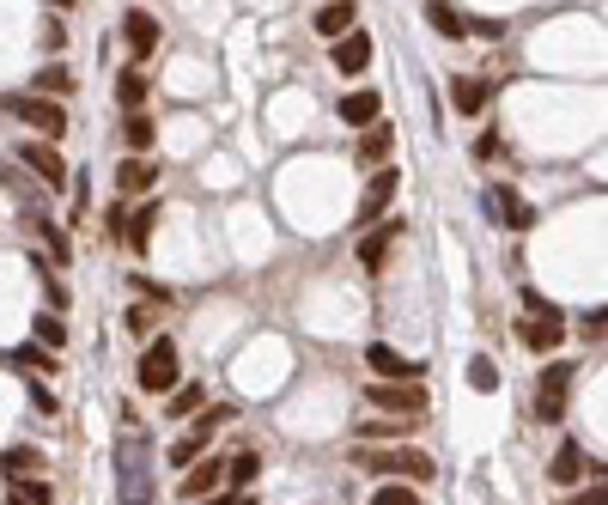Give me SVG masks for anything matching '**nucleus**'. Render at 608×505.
Wrapping results in <instances>:
<instances>
[{
	"mask_svg": "<svg viewBox=\"0 0 608 505\" xmlns=\"http://www.w3.org/2000/svg\"><path fill=\"white\" fill-rule=\"evenodd\" d=\"M207 505H250L244 493H225V499H207Z\"/></svg>",
	"mask_w": 608,
	"mask_h": 505,
	"instance_id": "ea45409f",
	"label": "nucleus"
},
{
	"mask_svg": "<svg viewBox=\"0 0 608 505\" xmlns=\"http://www.w3.org/2000/svg\"><path fill=\"white\" fill-rule=\"evenodd\" d=\"M487 98H493V86H487V80H463V86H456V110H463V116H481V110H487Z\"/></svg>",
	"mask_w": 608,
	"mask_h": 505,
	"instance_id": "b1692460",
	"label": "nucleus"
},
{
	"mask_svg": "<svg viewBox=\"0 0 608 505\" xmlns=\"http://www.w3.org/2000/svg\"><path fill=\"white\" fill-rule=\"evenodd\" d=\"M560 335H566L560 311H548V317H529V323H523V341L536 347V353H554V347H560Z\"/></svg>",
	"mask_w": 608,
	"mask_h": 505,
	"instance_id": "4468645a",
	"label": "nucleus"
},
{
	"mask_svg": "<svg viewBox=\"0 0 608 505\" xmlns=\"http://www.w3.org/2000/svg\"><path fill=\"white\" fill-rule=\"evenodd\" d=\"M548 475H554L560 487H572V481L584 475V451H578V445H560V457H554V469H548Z\"/></svg>",
	"mask_w": 608,
	"mask_h": 505,
	"instance_id": "a878e982",
	"label": "nucleus"
},
{
	"mask_svg": "<svg viewBox=\"0 0 608 505\" xmlns=\"http://www.w3.org/2000/svg\"><path fill=\"white\" fill-rule=\"evenodd\" d=\"M43 238H49V250H55V256L67 262V232H55V226H43Z\"/></svg>",
	"mask_w": 608,
	"mask_h": 505,
	"instance_id": "4c0bfd02",
	"label": "nucleus"
},
{
	"mask_svg": "<svg viewBox=\"0 0 608 505\" xmlns=\"http://www.w3.org/2000/svg\"><path fill=\"white\" fill-rule=\"evenodd\" d=\"M19 159H25V165H31V171H37L49 189H61V183H67V165H61V153L49 147V140H25V147H19Z\"/></svg>",
	"mask_w": 608,
	"mask_h": 505,
	"instance_id": "9b49d317",
	"label": "nucleus"
},
{
	"mask_svg": "<svg viewBox=\"0 0 608 505\" xmlns=\"http://www.w3.org/2000/svg\"><path fill=\"white\" fill-rule=\"evenodd\" d=\"M396 189H402V171H377V177L359 189V220H384L390 201H396Z\"/></svg>",
	"mask_w": 608,
	"mask_h": 505,
	"instance_id": "1a4fd4ad",
	"label": "nucleus"
},
{
	"mask_svg": "<svg viewBox=\"0 0 608 505\" xmlns=\"http://www.w3.org/2000/svg\"><path fill=\"white\" fill-rule=\"evenodd\" d=\"M371 402L384 414H402V420H426V390L420 384H377Z\"/></svg>",
	"mask_w": 608,
	"mask_h": 505,
	"instance_id": "6e6552de",
	"label": "nucleus"
},
{
	"mask_svg": "<svg viewBox=\"0 0 608 505\" xmlns=\"http://www.w3.org/2000/svg\"><path fill=\"white\" fill-rule=\"evenodd\" d=\"M256 475H262V457H256V451H238L232 463H225V481H232L238 493H244V487H250Z\"/></svg>",
	"mask_w": 608,
	"mask_h": 505,
	"instance_id": "393cba45",
	"label": "nucleus"
},
{
	"mask_svg": "<svg viewBox=\"0 0 608 505\" xmlns=\"http://www.w3.org/2000/svg\"><path fill=\"white\" fill-rule=\"evenodd\" d=\"M469 384H475V390H493V384H499L493 359H469Z\"/></svg>",
	"mask_w": 608,
	"mask_h": 505,
	"instance_id": "72a5a7b5",
	"label": "nucleus"
},
{
	"mask_svg": "<svg viewBox=\"0 0 608 505\" xmlns=\"http://www.w3.org/2000/svg\"><path fill=\"white\" fill-rule=\"evenodd\" d=\"M37 469H43V451H37V445H19V451L0 457V475H7V481H25V475H37Z\"/></svg>",
	"mask_w": 608,
	"mask_h": 505,
	"instance_id": "6ab92c4d",
	"label": "nucleus"
},
{
	"mask_svg": "<svg viewBox=\"0 0 608 505\" xmlns=\"http://www.w3.org/2000/svg\"><path fill=\"white\" fill-rule=\"evenodd\" d=\"M13 366H31V372H61V366H55V353H49V347H37V341L13 347Z\"/></svg>",
	"mask_w": 608,
	"mask_h": 505,
	"instance_id": "bb28decb",
	"label": "nucleus"
},
{
	"mask_svg": "<svg viewBox=\"0 0 608 505\" xmlns=\"http://www.w3.org/2000/svg\"><path fill=\"white\" fill-rule=\"evenodd\" d=\"M487 213H493L499 226H511V232H529V226H536V207H529L517 189H505V183L487 189Z\"/></svg>",
	"mask_w": 608,
	"mask_h": 505,
	"instance_id": "0eeeda50",
	"label": "nucleus"
},
{
	"mask_svg": "<svg viewBox=\"0 0 608 505\" xmlns=\"http://www.w3.org/2000/svg\"><path fill=\"white\" fill-rule=\"evenodd\" d=\"M396 238H402V220H390L384 232H371V238L359 244V262H365V268L377 274V268H384V262H390V250H396Z\"/></svg>",
	"mask_w": 608,
	"mask_h": 505,
	"instance_id": "ddd939ff",
	"label": "nucleus"
},
{
	"mask_svg": "<svg viewBox=\"0 0 608 505\" xmlns=\"http://www.w3.org/2000/svg\"><path fill=\"white\" fill-rule=\"evenodd\" d=\"M37 347H67V323L61 317H37Z\"/></svg>",
	"mask_w": 608,
	"mask_h": 505,
	"instance_id": "7c9ffc66",
	"label": "nucleus"
},
{
	"mask_svg": "<svg viewBox=\"0 0 608 505\" xmlns=\"http://www.w3.org/2000/svg\"><path fill=\"white\" fill-rule=\"evenodd\" d=\"M365 366L384 378V384H420V359H408V353H396V347H384V341L365 347Z\"/></svg>",
	"mask_w": 608,
	"mask_h": 505,
	"instance_id": "39448f33",
	"label": "nucleus"
},
{
	"mask_svg": "<svg viewBox=\"0 0 608 505\" xmlns=\"http://www.w3.org/2000/svg\"><path fill=\"white\" fill-rule=\"evenodd\" d=\"M122 31H128V49H134V55H152V49H159V19H152V13H128Z\"/></svg>",
	"mask_w": 608,
	"mask_h": 505,
	"instance_id": "f3484780",
	"label": "nucleus"
},
{
	"mask_svg": "<svg viewBox=\"0 0 608 505\" xmlns=\"http://www.w3.org/2000/svg\"><path fill=\"white\" fill-rule=\"evenodd\" d=\"M225 420H232V408H207V414H201V420H195V426L183 432V439L171 445V463H195V457H201V451L213 445V432H219Z\"/></svg>",
	"mask_w": 608,
	"mask_h": 505,
	"instance_id": "423d86ee",
	"label": "nucleus"
},
{
	"mask_svg": "<svg viewBox=\"0 0 608 505\" xmlns=\"http://www.w3.org/2000/svg\"><path fill=\"white\" fill-rule=\"evenodd\" d=\"M371 475H408V481H432V457L426 451H359L353 457Z\"/></svg>",
	"mask_w": 608,
	"mask_h": 505,
	"instance_id": "7ed1b4c3",
	"label": "nucleus"
},
{
	"mask_svg": "<svg viewBox=\"0 0 608 505\" xmlns=\"http://www.w3.org/2000/svg\"><path fill=\"white\" fill-rule=\"evenodd\" d=\"M365 61H371V37H365V31H347V37H335V67H341V74H359Z\"/></svg>",
	"mask_w": 608,
	"mask_h": 505,
	"instance_id": "2eb2a0df",
	"label": "nucleus"
},
{
	"mask_svg": "<svg viewBox=\"0 0 608 505\" xmlns=\"http://www.w3.org/2000/svg\"><path fill=\"white\" fill-rule=\"evenodd\" d=\"M49 7H73V0H49Z\"/></svg>",
	"mask_w": 608,
	"mask_h": 505,
	"instance_id": "a19ab883",
	"label": "nucleus"
},
{
	"mask_svg": "<svg viewBox=\"0 0 608 505\" xmlns=\"http://www.w3.org/2000/svg\"><path fill=\"white\" fill-rule=\"evenodd\" d=\"M116 183H122L128 195H140V189H152V183H159V171H152V165H146V159L134 153V159H128V165L116 171Z\"/></svg>",
	"mask_w": 608,
	"mask_h": 505,
	"instance_id": "4be33fe9",
	"label": "nucleus"
},
{
	"mask_svg": "<svg viewBox=\"0 0 608 505\" xmlns=\"http://www.w3.org/2000/svg\"><path fill=\"white\" fill-rule=\"evenodd\" d=\"M390 147H396V128H390V122H371V128L359 134V147H353V153H359V165H384Z\"/></svg>",
	"mask_w": 608,
	"mask_h": 505,
	"instance_id": "f8f14e48",
	"label": "nucleus"
},
{
	"mask_svg": "<svg viewBox=\"0 0 608 505\" xmlns=\"http://www.w3.org/2000/svg\"><path fill=\"white\" fill-rule=\"evenodd\" d=\"M128 329H134V335H152V329H159V311H152V305H134V311H128Z\"/></svg>",
	"mask_w": 608,
	"mask_h": 505,
	"instance_id": "f704fd0d",
	"label": "nucleus"
},
{
	"mask_svg": "<svg viewBox=\"0 0 608 505\" xmlns=\"http://www.w3.org/2000/svg\"><path fill=\"white\" fill-rule=\"evenodd\" d=\"M219 481H225V463L207 457V469H189V475H183V499H207Z\"/></svg>",
	"mask_w": 608,
	"mask_h": 505,
	"instance_id": "412c9836",
	"label": "nucleus"
},
{
	"mask_svg": "<svg viewBox=\"0 0 608 505\" xmlns=\"http://www.w3.org/2000/svg\"><path fill=\"white\" fill-rule=\"evenodd\" d=\"M55 92H61V98L73 92V74H67V67H43V74H37V98H55Z\"/></svg>",
	"mask_w": 608,
	"mask_h": 505,
	"instance_id": "c85d7f7f",
	"label": "nucleus"
},
{
	"mask_svg": "<svg viewBox=\"0 0 608 505\" xmlns=\"http://www.w3.org/2000/svg\"><path fill=\"white\" fill-rule=\"evenodd\" d=\"M122 505H152L146 499V475H152V457H146V439H140V432H128V439H122Z\"/></svg>",
	"mask_w": 608,
	"mask_h": 505,
	"instance_id": "f03ea898",
	"label": "nucleus"
},
{
	"mask_svg": "<svg viewBox=\"0 0 608 505\" xmlns=\"http://www.w3.org/2000/svg\"><path fill=\"white\" fill-rule=\"evenodd\" d=\"M377 110H384V98H377V92H347V98H341V122H347V128H371Z\"/></svg>",
	"mask_w": 608,
	"mask_h": 505,
	"instance_id": "dca6fc26",
	"label": "nucleus"
},
{
	"mask_svg": "<svg viewBox=\"0 0 608 505\" xmlns=\"http://www.w3.org/2000/svg\"><path fill=\"white\" fill-rule=\"evenodd\" d=\"M353 25H359V19H353V0H329V7L317 13V31H323V37H347Z\"/></svg>",
	"mask_w": 608,
	"mask_h": 505,
	"instance_id": "a211bd4d",
	"label": "nucleus"
},
{
	"mask_svg": "<svg viewBox=\"0 0 608 505\" xmlns=\"http://www.w3.org/2000/svg\"><path fill=\"white\" fill-rule=\"evenodd\" d=\"M566 390H572V366H548L542 372V390H536V414L542 420H560L566 414Z\"/></svg>",
	"mask_w": 608,
	"mask_h": 505,
	"instance_id": "9d476101",
	"label": "nucleus"
},
{
	"mask_svg": "<svg viewBox=\"0 0 608 505\" xmlns=\"http://www.w3.org/2000/svg\"><path fill=\"white\" fill-rule=\"evenodd\" d=\"M371 505H420V499H414V493H408V487H384V493H377V499H371Z\"/></svg>",
	"mask_w": 608,
	"mask_h": 505,
	"instance_id": "c9c22d12",
	"label": "nucleus"
},
{
	"mask_svg": "<svg viewBox=\"0 0 608 505\" xmlns=\"http://www.w3.org/2000/svg\"><path fill=\"white\" fill-rule=\"evenodd\" d=\"M152 220H159V201L134 207V213H128V226H122V238H128L134 250H146V244H152Z\"/></svg>",
	"mask_w": 608,
	"mask_h": 505,
	"instance_id": "aec40b11",
	"label": "nucleus"
},
{
	"mask_svg": "<svg viewBox=\"0 0 608 505\" xmlns=\"http://www.w3.org/2000/svg\"><path fill=\"white\" fill-rule=\"evenodd\" d=\"M572 505H602V481H596V487H590V493H578V499H572Z\"/></svg>",
	"mask_w": 608,
	"mask_h": 505,
	"instance_id": "58836bf2",
	"label": "nucleus"
},
{
	"mask_svg": "<svg viewBox=\"0 0 608 505\" xmlns=\"http://www.w3.org/2000/svg\"><path fill=\"white\" fill-rule=\"evenodd\" d=\"M7 110H13L19 122H31L43 140H55V134L67 128V116H61V104H55V98H31V92H19V98H7Z\"/></svg>",
	"mask_w": 608,
	"mask_h": 505,
	"instance_id": "20e7f679",
	"label": "nucleus"
},
{
	"mask_svg": "<svg viewBox=\"0 0 608 505\" xmlns=\"http://www.w3.org/2000/svg\"><path fill=\"white\" fill-rule=\"evenodd\" d=\"M426 19H432V31H444V37H469V19L456 13V7H444V0H432Z\"/></svg>",
	"mask_w": 608,
	"mask_h": 505,
	"instance_id": "5701e85b",
	"label": "nucleus"
},
{
	"mask_svg": "<svg viewBox=\"0 0 608 505\" xmlns=\"http://www.w3.org/2000/svg\"><path fill=\"white\" fill-rule=\"evenodd\" d=\"M116 98H122L128 110H140V98H146V74H134V67H128V74L116 80Z\"/></svg>",
	"mask_w": 608,
	"mask_h": 505,
	"instance_id": "c756f323",
	"label": "nucleus"
},
{
	"mask_svg": "<svg viewBox=\"0 0 608 505\" xmlns=\"http://www.w3.org/2000/svg\"><path fill=\"white\" fill-rule=\"evenodd\" d=\"M13 505H19V499H13Z\"/></svg>",
	"mask_w": 608,
	"mask_h": 505,
	"instance_id": "79ce46f5",
	"label": "nucleus"
},
{
	"mask_svg": "<svg viewBox=\"0 0 608 505\" xmlns=\"http://www.w3.org/2000/svg\"><path fill=\"white\" fill-rule=\"evenodd\" d=\"M13 499L19 505H49V487L43 481H13Z\"/></svg>",
	"mask_w": 608,
	"mask_h": 505,
	"instance_id": "473e14b6",
	"label": "nucleus"
},
{
	"mask_svg": "<svg viewBox=\"0 0 608 505\" xmlns=\"http://www.w3.org/2000/svg\"><path fill=\"white\" fill-rule=\"evenodd\" d=\"M469 31H481L487 43H499V31H505V25H499V19H469Z\"/></svg>",
	"mask_w": 608,
	"mask_h": 505,
	"instance_id": "e433bc0d",
	"label": "nucleus"
},
{
	"mask_svg": "<svg viewBox=\"0 0 608 505\" xmlns=\"http://www.w3.org/2000/svg\"><path fill=\"white\" fill-rule=\"evenodd\" d=\"M122 134H128V147H134V153H146V147H152V134H159V128H152V116H140V110H134V116L122 122Z\"/></svg>",
	"mask_w": 608,
	"mask_h": 505,
	"instance_id": "cd10ccee",
	"label": "nucleus"
},
{
	"mask_svg": "<svg viewBox=\"0 0 608 505\" xmlns=\"http://www.w3.org/2000/svg\"><path fill=\"white\" fill-rule=\"evenodd\" d=\"M195 408H201V390H195V384H177V390H171V420H183V414H195Z\"/></svg>",
	"mask_w": 608,
	"mask_h": 505,
	"instance_id": "2f4dec72",
	"label": "nucleus"
},
{
	"mask_svg": "<svg viewBox=\"0 0 608 505\" xmlns=\"http://www.w3.org/2000/svg\"><path fill=\"white\" fill-rule=\"evenodd\" d=\"M140 390H152V396L177 390V341L171 335H159V341L140 353Z\"/></svg>",
	"mask_w": 608,
	"mask_h": 505,
	"instance_id": "f257e3e1",
	"label": "nucleus"
}]
</instances>
